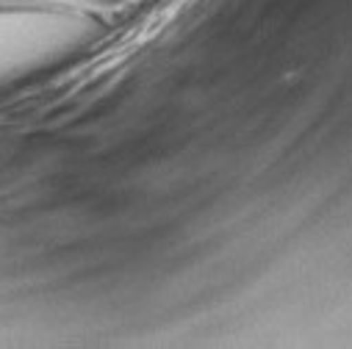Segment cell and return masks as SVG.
Masks as SVG:
<instances>
[{"label":"cell","mask_w":352,"mask_h":349,"mask_svg":"<svg viewBox=\"0 0 352 349\" xmlns=\"http://www.w3.org/2000/svg\"><path fill=\"white\" fill-rule=\"evenodd\" d=\"M95 34L92 17L53 0H0V92L69 61Z\"/></svg>","instance_id":"cell-1"}]
</instances>
